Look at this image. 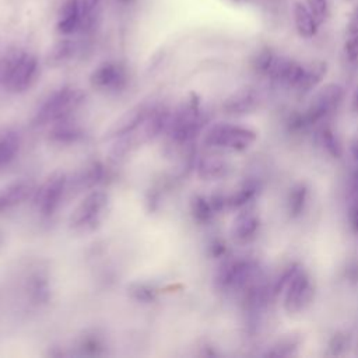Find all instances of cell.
Instances as JSON below:
<instances>
[{
  "mask_svg": "<svg viewBox=\"0 0 358 358\" xmlns=\"http://www.w3.org/2000/svg\"><path fill=\"white\" fill-rule=\"evenodd\" d=\"M38 76V60L28 52H11L0 59V85L10 92L28 90Z\"/></svg>",
  "mask_w": 358,
  "mask_h": 358,
  "instance_id": "cell-1",
  "label": "cell"
},
{
  "mask_svg": "<svg viewBox=\"0 0 358 358\" xmlns=\"http://www.w3.org/2000/svg\"><path fill=\"white\" fill-rule=\"evenodd\" d=\"M81 92L71 87H63L53 94H50L36 110V122L39 124L57 122L64 119L70 112H73L81 102Z\"/></svg>",
  "mask_w": 358,
  "mask_h": 358,
  "instance_id": "cell-2",
  "label": "cell"
},
{
  "mask_svg": "<svg viewBox=\"0 0 358 358\" xmlns=\"http://www.w3.org/2000/svg\"><path fill=\"white\" fill-rule=\"evenodd\" d=\"M255 138H256L255 131L246 127L220 123L213 126L207 131L206 144H208L210 147L241 151L248 148L255 141Z\"/></svg>",
  "mask_w": 358,
  "mask_h": 358,
  "instance_id": "cell-3",
  "label": "cell"
},
{
  "mask_svg": "<svg viewBox=\"0 0 358 358\" xmlns=\"http://www.w3.org/2000/svg\"><path fill=\"white\" fill-rule=\"evenodd\" d=\"M257 266L246 259H235L224 263L217 274V284L222 289H243L255 284Z\"/></svg>",
  "mask_w": 358,
  "mask_h": 358,
  "instance_id": "cell-4",
  "label": "cell"
},
{
  "mask_svg": "<svg viewBox=\"0 0 358 358\" xmlns=\"http://www.w3.org/2000/svg\"><path fill=\"white\" fill-rule=\"evenodd\" d=\"M108 204V197L102 192L90 193L73 211L70 224L76 229H91L102 218L103 210Z\"/></svg>",
  "mask_w": 358,
  "mask_h": 358,
  "instance_id": "cell-5",
  "label": "cell"
},
{
  "mask_svg": "<svg viewBox=\"0 0 358 358\" xmlns=\"http://www.w3.org/2000/svg\"><path fill=\"white\" fill-rule=\"evenodd\" d=\"M201 127V115L199 106L192 102L183 105L172 117L169 123L171 136L175 141L186 143L193 138Z\"/></svg>",
  "mask_w": 358,
  "mask_h": 358,
  "instance_id": "cell-6",
  "label": "cell"
},
{
  "mask_svg": "<svg viewBox=\"0 0 358 358\" xmlns=\"http://www.w3.org/2000/svg\"><path fill=\"white\" fill-rule=\"evenodd\" d=\"M313 287L310 284L309 275L298 268L285 287L284 306L287 312L296 313L303 310L312 301Z\"/></svg>",
  "mask_w": 358,
  "mask_h": 358,
  "instance_id": "cell-7",
  "label": "cell"
},
{
  "mask_svg": "<svg viewBox=\"0 0 358 358\" xmlns=\"http://www.w3.org/2000/svg\"><path fill=\"white\" fill-rule=\"evenodd\" d=\"M343 88L338 84H327L323 87L309 105L305 119L309 123H316L334 112L343 99Z\"/></svg>",
  "mask_w": 358,
  "mask_h": 358,
  "instance_id": "cell-8",
  "label": "cell"
},
{
  "mask_svg": "<svg viewBox=\"0 0 358 358\" xmlns=\"http://www.w3.org/2000/svg\"><path fill=\"white\" fill-rule=\"evenodd\" d=\"M66 190V178L63 175H56L49 178L36 193V207L38 210L49 215L52 214L60 204L63 199V193Z\"/></svg>",
  "mask_w": 358,
  "mask_h": 358,
  "instance_id": "cell-9",
  "label": "cell"
},
{
  "mask_svg": "<svg viewBox=\"0 0 358 358\" xmlns=\"http://www.w3.org/2000/svg\"><path fill=\"white\" fill-rule=\"evenodd\" d=\"M127 80L124 67L116 62H106L101 64L91 76V83L101 90H120Z\"/></svg>",
  "mask_w": 358,
  "mask_h": 358,
  "instance_id": "cell-10",
  "label": "cell"
},
{
  "mask_svg": "<svg viewBox=\"0 0 358 358\" xmlns=\"http://www.w3.org/2000/svg\"><path fill=\"white\" fill-rule=\"evenodd\" d=\"M291 15H292L294 28L299 36L305 39H310L316 36V34L319 32L320 24L315 18V15L310 13L308 6L303 3V0H295L292 3Z\"/></svg>",
  "mask_w": 358,
  "mask_h": 358,
  "instance_id": "cell-11",
  "label": "cell"
},
{
  "mask_svg": "<svg viewBox=\"0 0 358 358\" xmlns=\"http://www.w3.org/2000/svg\"><path fill=\"white\" fill-rule=\"evenodd\" d=\"M32 183L27 180H18L6 186L0 190V211L21 204L32 193Z\"/></svg>",
  "mask_w": 358,
  "mask_h": 358,
  "instance_id": "cell-12",
  "label": "cell"
},
{
  "mask_svg": "<svg viewBox=\"0 0 358 358\" xmlns=\"http://www.w3.org/2000/svg\"><path fill=\"white\" fill-rule=\"evenodd\" d=\"M57 31L63 35H70L80 31V4L78 0H66L60 8Z\"/></svg>",
  "mask_w": 358,
  "mask_h": 358,
  "instance_id": "cell-13",
  "label": "cell"
},
{
  "mask_svg": "<svg viewBox=\"0 0 358 358\" xmlns=\"http://www.w3.org/2000/svg\"><path fill=\"white\" fill-rule=\"evenodd\" d=\"M259 228V217L252 211L241 213L234 221L232 235L239 242L250 241Z\"/></svg>",
  "mask_w": 358,
  "mask_h": 358,
  "instance_id": "cell-14",
  "label": "cell"
},
{
  "mask_svg": "<svg viewBox=\"0 0 358 358\" xmlns=\"http://www.w3.org/2000/svg\"><path fill=\"white\" fill-rule=\"evenodd\" d=\"M259 96L255 90L252 88H243L234 94L228 101L225 102V109L229 113H248L253 110L257 105Z\"/></svg>",
  "mask_w": 358,
  "mask_h": 358,
  "instance_id": "cell-15",
  "label": "cell"
},
{
  "mask_svg": "<svg viewBox=\"0 0 358 358\" xmlns=\"http://www.w3.org/2000/svg\"><path fill=\"white\" fill-rule=\"evenodd\" d=\"M102 0H78L80 4V31L92 29L101 10Z\"/></svg>",
  "mask_w": 358,
  "mask_h": 358,
  "instance_id": "cell-16",
  "label": "cell"
},
{
  "mask_svg": "<svg viewBox=\"0 0 358 358\" xmlns=\"http://www.w3.org/2000/svg\"><path fill=\"white\" fill-rule=\"evenodd\" d=\"M18 148L20 140L14 133L6 131L0 134V168L8 165L15 158Z\"/></svg>",
  "mask_w": 358,
  "mask_h": 358,
  "instance_id": "cell-17",
  "label": "cell"
},
{
  "mask_svg": "<svg viewBox=\"0 0 358 358\" xmlns=\"http://www.w3.org/2000/svg\"><path fill=\"white\" fill-rule=\"evenodd\" d=\"M324 74H326V64L323 62H315L309 66H305V74L298 90H302V91L310 90L323 78Z\"/></svg>",
  "mask_w": 358,
  "mask_h": 358,
  "instance_id": "cell-18",
  "label": "cell"
},
{
  "mask_svg": "<svg viewBox=\"0 0 358 358\" xmlns=\"http://www.w3.org/2000/svg\"><path fill=\"white\" fill-rule=\"evenodd\" d=\"M306 197H308V190L303 185H298L291 190L288 197V211L292 217H296L303 211Z\"/></svg>",
  "mask_w": 358,
  "mask_h": 358,
  "instance_id": "cell-19",
  "label": "cell"
},
{
  "mask_svg": "<svg viewBox=\"0 0 358 358\" xmlns=\"http://www.w3.org/2000/svg\"><path fill=\"white\" fill-rule=\"evenodd\" d=\"M303 3L308 6V8L310 10V13L315 15L320 25L326 22L330 13L329 0H303Z\"/></svg>",
  "mask_w": 358,
  "mask_h": 358,
  "instance_id": "cell-20",
  "label": "cell"
},
{
  "mask_svg": "<svg viewBox=\"0 0 358 358\" xmlns=\"http://www.w3.org/2000/svg\"><path fill=\"white\" fill-rule=\"evenodd\" d=\"M52 134H53V138L60 141V143L62 141L63 143H70V141H76L81 136V131L76 126L60 123L59 126L55 127Z\"/></svg>",
  "mask_w": 358,
  "mask_h": 358,
  "instance_id": "cell-21",
  "label": "cell"
},
{
  "mask_svg": "<svg viewBox=\"0 0 358 358\" xmlns=\"http://www.w3.org/2000/svg\"><path fill=\"white\" fill-rule=\"evenodd\" d=\"M228 168L222 161L218 159H210L201 164L200 166V172L204 178H221L227 173Z\"/></svg>",
  "mask_w": 358,
  "mask_h": 358,
  "instance_id": "cell-22",
  "label": "cell"
},
{
  "mask_svg": "<svg viewBox=\"0 0 358 358\" xmlns=\"http://www.w3.org/2000/svg\"><path fill=\"white\" fill-rule=\"evenodd\" d=\"M253 194H255V186L248 183V185H243L239 190H236L232 196L225 199V203L232 207H239V206H243L248 200H250Z\"/></svg>",
  "mask_w": 358,
  "mask_h": 358,
  "instance_id": "cell-23",
  "label": "cell"
},
{
  "mask_svg": "<svg viewBox=\"0 0 358 358\" xmlns=\"http://www.w3.org/2000/svg\"><path fill=\"white\" fill-rule=\"evenodd\" d=\"M214 206L213 201H208L204 197H196L193 201V214L197 220L206 221L213 215Z\"/></svg>",
  "mask_w": 358,
  "mask_h": 358,
  "instance_id": "cell-24",
  "label": "cell"
},
{
  "mask_svg": "<svg viewBox=\"0 0 358 358\" xmlns=\"http://www.w3.org/2000/svg\"><path fill=\"white\" fill-rule=\"evenodd\" d=\"M322 141L326 147V150L333 155V157H340L341 154V147H340V143L338 140L336 138L334 133L329 129H324L323 133H322Z\"/></svg>",
  "mask_w": 358,
  "mask_h": 358,
  "instance_id": "cell-25",
  "label": "cell"
},
{
  "mask_svg": "<svg viewBox=\"0 0 358 358\" xmlns=\"http://www.w3.org/2000/svg\"><path fill=\"white\" fill-rule=\"evenodd\" d=\"M298 341H294L292 338H284L277 343V345L273 347V351H268V355H289L292 354V350L296 348Z\"/></svg>",
  "mask_w": 358,
  "mask_h": 358,
  "instance_id": "cell-26",
  "label": "cell"
},
{
  "mask_svg": "<svg viewBox=\"0 0 358 358\" xmlns=\"http://www.w3.org/2000/svg\"><path fill=\"white\" fill-rule=\"evenodd\" d=\"M344 53L348 60H358V34L347 35L344 42Z\"/></svg>",
  "mask_w": 358,
  "mask_h": 358,
  "instance_id": "cell-27",
  "label": "cell"
},
{
  "mask_svg": "<svg viewBox=\"0 0 358 358\" xmlns=\"http://www.w3.org/2000/svg\"><path fill=\"white\" fill-rule=\"evenodd\" d=\"M358 34V0L351 7L345 21V35Z\"/></svg>",
  "mask_w": 358,
  "mask_h": 358,
  "instance_id": "cell-28",
  "label": "cell"
},
{
  "mask_svg": "<svg viewBox=\"0 0 358 358\" xmlns=\"http://www.w3.org/2000/svg\"><path fill=\"white\" fill-rule=\"evenodd\" d=\"M347 347V340L344 336H334L331 343H330V350L334 352V354H340L341 350H344Z\"/></svg>",
  "mask_w": 358,
  "mask_h": 358,
  "instance_id": "cell-29",
  "label": "cell"
},
{
  "mask_svg": "<svg viewBox=\"0 0 358 358\" xmlns=\"http://www.w3.org/2000/svg\"><path fill=\"white\" fill-rule=\"evenodd\" d=\"M350 221H351V225L355 231H358V200L354 201L352 207H351V211H350Z\"/></svg>",
  "mask_w": 358,
  "mask_h": 358,
  "instance_id": "cell-30",
  "label": "cell"
},
{
  "mask_svg": "<svg viewBox=\"0 0 358 358\" xmlns=\"http://www.w3.org/2000/svg\"><path fill=\"white\" fill-rule=\"evenodd\" d=\"M350 193L355 200H358V171L354 172L350 179Z\"/></svg>",
  "mask_w": 358,
  "mask_h": 358,
  "instance_id": "cell-31",
  "label": "cell"
},
{
  "mask_svg": "<svg viewBox=\"0 0 358 358\" xmlns=\"http://www.w3.org/2000/svg\"><path fill=\"white\" fill-rule=\"evenodd\" d=\"M224 1H227V3H229L232 6H246L250 0H224Z\"/></svg>",
  "mask_w": 358,
  "mask_h": 358,
  "instance_id": "cell-32",
  "label": "cell"
},
{
  "mask_svg": "<svg viewBox=\"0 0 358 358\" xmlns=\"http://www.w3.org/2000/svg\"><path fill=\"white\" fill-rule=\"evenodd\" d=\"M352 155H354L355 161H358V137L355 138V141L352 144Z\"/></svg>",
  "mask_w": 358,
  "mask_h": 358,
  "instance_id": "cell-33",
  "label": "cell"
},
{
  "mask_svg": "<svg viewBox=\"0 0 358 358\" xmlns=\"http://www.w3.org/2000/svg\"><path fill=\"white\" fill-rule=\"evenodd\" d=\"M116 1L120 4H131L134 0H116Z\"/></svg>",
  "mask_w": 358,
  "mask_h": 358,
  "instance_id": "cell-34",
  "label": "cell"
},
{
  "mask_svg": "<svg viewBox=\"0 0 358 358\" xmlns=\"http://www.w3.org/2000/svg\"><path fill=\"white\" fill-rule=\"evenodd\" d=\"M354 105H355V108L358 109V91L355 92V96H354Z\"/></svg>",
  "mask_w": 358,
  "mask_h": 358,
  "instance_id": "cell-35",
  "label": "cell"
},
{
  "mask_svg": "<svg viewBox=\"0 0 358 358\" xmlns=\"http://www.w3.org/2000/svg\"><path fill=\"white\" fill-rule=\"evenodd\" d=\"M345 1H357V0H345Z\"/></svg>",
  "mask_w": 358,
  "mask_h": 358,
  "instance_id": "cell-36",
  "label": "cell"
}]
</instances>
